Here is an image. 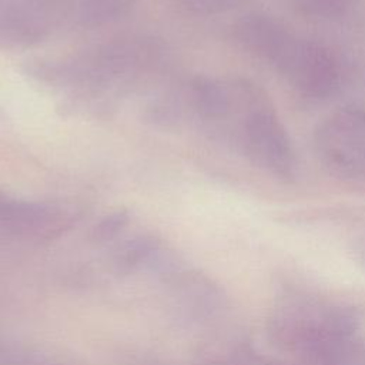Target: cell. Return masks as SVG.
<instances>
[{
	"mask_svg": "<svg viewBox=\"0 0 365 365\" xmlns=\"http://www.w3.org/2000/svg\"><path fill=\"white\" fill-rule=\"evenodd\" d=\"M178 4L192 14H218L237 9L242 0H177Z\"/></svg>",
	"mask_w": 365,
	"mask_h": 365,
	"instance_id": "8",
	"label": "cell"
},
{
	"mask_svg": "<svg viewBox=\"0 0 365 365\" xmlns=\"http://www.w3.org/2000/svg\"><path fill=\"white\" fill-rule=\"evenodd\" d=\"M299 13L317 19H335L352 11L362 0H287Z\"/></svg>",
	"mask_w": 365,
	"mask_h": 365,
	"instance_id": "6",
	"label": "cell"
},
{
	"mask_svg": "<svg viewBox=\"0 0 365 365\" xmlns=\"http://www.w3.org/2000/svg\"><path fill=\"white\" fill-rule=\"evenodd\" d=\"M47 33L44 17L33 7L9 4L0 9V44L27 47L38 43Z\"/></svg>",
	"mask_w": 365,
	"mask_h": 365,
	"instance_id": "4",
	"label": "cell"
},
{
	"mask_svg": "<svg viewBox=\"0 0 365 365\" xmlns=\"http://www.w3.org/2000/svg\"><path fill=\"white\" fill-rule=\"evenodd\" d=\"M244 148L251 161L268 174L289 181L297 175V155L292 141L275 111L258 101L242 125Z\"/></svg>",
	"mask_w": 365,
	"mask_h": 365,
	"instance_id": "3",
	"label": "cell"
},
{
	"mask_svg": "<svg viewBox=\"0 0 365 365\" xmlns=\"http://www.w3.org/2000/svg\"><path fill=\"white\" fill-rule=\"evenodd\" d=\"M321 163L335 175L354 178L365 174V107L346 104L322 120L315 131Z\"/></svg>",
	"mask_w": 365,
	"mask_h": 365,
	"instance_id": "2",
	"label": "cell"
},
{
	"mask_svg": "<svg viewBox=\"0 0 365 365\" xmlns=\"http://www.w3.org/2000/svg\"><path fill=\"white\" fill-rule=\"evenodd\" d=\"M191 96L197 111L207 118L224 117L231 106L227 88L210 77H197L191 84Z\"/></svg>",
	"mask_w": 365,
	"mask_h": 365,
	"instance_id": "5",
	"label": "cell"
},
{
	"mask_svg": "<svg viewBox=\"0 0 365 365\" xmlns=\"http://www.w3.org/2000/svg\"><path fill=\"white\" fill-rule=\"evenodd\" d=\"M125 0H86L83 4V17L94 21H104L121 11Z\"/></svg>",
	"mask_w": 365,
	"mask_h": 365,
	"instance_id": "7",
	"label": "cell"
},
{
	"mask_svg": "<svg viewBox=\"0 0 365 365\" xmlns=\"http://www.w3.org/2000/svg\"><path fill=\"white\" fill-rule=\"evenodd\" d=\"M234 31L247 51L272 66L301 96L324 100L338 91L342 68L334 51L324 44L295 34L264 13L244 16Z\"/></svg>",
	"mask_w": 365,
	"mask_h": 365,
	"instance_id": "1",
	"label": "cell"
}]
</instances>
